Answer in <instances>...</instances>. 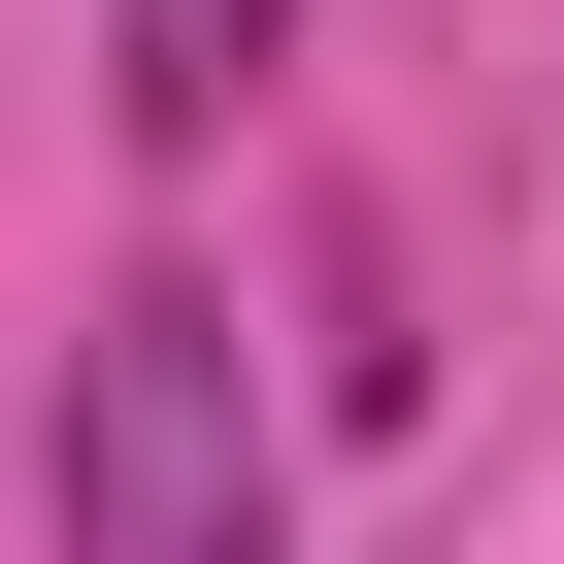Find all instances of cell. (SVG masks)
Returning a JSON list of instances; mask_svg holds the SVG:
<instances>
[{"label": "cell", "instance_id": "6da1fadb", "mask_svg": "<svg viewBox=\"0 0 564 564\" xmlns=\"http://www.w3.org/2000/svg\"><path fill=\"white\" fill-rule=\"evenodd\" d=\"M67 564H300V465H265V366L199 265H133L67 333Z\"/></svg>", "mask_w": 564, "mask_h": 564}, {"label": "cell", "instance_id": "7a4b0ae2", "mask_svg": "<svg viewBox=\"0 0 564 564\" xmlns=\"http://www.w3.org/2000/svg\"><path fill=\"white\" fill-rule=\"evenodd\" d=\"M265 34H300V0H100V100H133V133H232Z\"/></svg>", "mask_w": 564, "mask_h": 564}]
</instances>
